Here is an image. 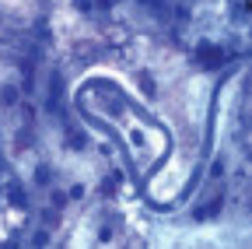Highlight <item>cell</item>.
Wrapping results in <instances>:
<instances>
[{
	"mask_svg": "<svg viewBox=\"0 0 252 249\" xmlns=\"http://www.w3.org/2000/svg\"><path fill=\"white\" fill-rule=\"evenodd\" d=\"M228 53H220V46H203L200 49V64L203 67H217V64H224Z\"/></svg>",
	"mask_w": 252,
	"mask_h": 249,
	"instance_id": "obj_2",
	"label": "cell"
},
{
	"mask_svg": "<svg viewBox=\"0 0 252 249\" xmlns=\"http://www.w3.org/2000/svg\"><path fill=\"white\" fill-rule=\"evenodd\" d=\"M220 200H224V176H220V165H214V179L207 182V193L196 204V221H210V217L220 211Z\"/></svg>",
	"mask_w": 252,
	"mask_h": 249,
	"instance_id": "obj_1",
	"label": "cell"
}]
</instances>
